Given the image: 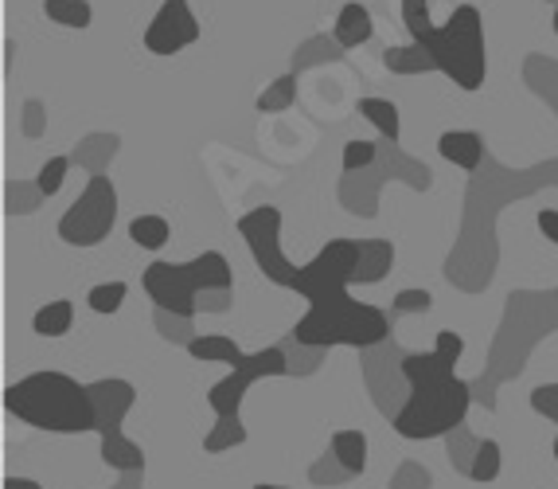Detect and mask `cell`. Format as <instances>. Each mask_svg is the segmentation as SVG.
Returning a JSON list of instances; mask_svg holds the SVG:
<instances>
[{
    "label": "cell",
    "mask_w": 558,
    "mask_h": 489,
    "mask_svg": "<svg viewBox=\"0 0 558 489\" xmlns=\"http://www.w3.org/2000/svg\"><path fill=\"white\" fill-rule=\"evenodd\" d=\"M227 298H231V290H207L204 298H199V310H207V313H223V310H227Z\"/></svg>",
    "instance_id": "f35d334b"
},
{
    "label": "cell",
    "mask_w": 558,
    "mask_h": 489,
    "mask_svg": "<svg viewBox=\"0 0 558 489\" xmlns=\"http://www.w3.org/2000/svg\"><path fill=\"white\" fill-rule=\"evenodd\" d=\"M438 153L449 160V165H457V169L476 172L484 160V138L473 130H449L438 138Z\"/></svg>",
    "instance_id": "4fadbf2b"
},
{
    "label": "cell",
    "mask_w": 558,
    "mask_h": 489,
    "mask_svg": "<svg viewBox=\"0 0 558 489\" xmlns=\"http://www.w3.org/2000/svg\"><path fill=\"white\" fill-rule=\"evenodd\" d=\"M375 142H363V138H352V142L344 145V172H360L367 169V165H375Z\"/></svg>",
    "instance_id": "4dcf8cb0"
},
{
    "label": "cell",
    "mask_w": 558,
    "mask_h": 489,
    "mask_svg": "<svg viewBox=\"0 0 558 489\" xmlns=\"http://www.w3.org/2000/svg\"><path fill=\"white\" fill-rule=\"evenodd\" d=\"M332 458L352 474L367 470V439H363V431H336L332 434Z\"/></svg>",
    "instance_id": "ac0fdd59"
},
{
    "label": "cell",
    "mask_w": 558,
    "mask_h": 489,
    "mask_svg": "<svg viewBox=\"0 0 558 489\" xmlns=\"http://www.w3.org/2000/svg\"><path fill=\"white\" fill-rule=\"evenodd\" d=\"M555 4H558V0H555Z\"/></svg>",
    "instance_id": "f6af8a7d"
},
{
    "label": "cell",
    "mask_w": 558,
    "mask_h": 489,
    "mask_svg": "<svg viewBox=\"0 0 558 489\" xmlns=\"http://www.w3.org/2000/svg\"><path fill=\"white\" fill-rule=\"evenodd\" d=\"M391 489H429V470L418 462H402L399 474L391 478Z\"/></svg>",
    "instance_id": "1f68e13d"
},
{
    "label": "cell",
    "mask_w": 558,
    "mask_h": 489,
    "mask_svg": "<svg viewBox=\"0 0 558 489\" xmlns=\"http://www.w3.org/2000/svg\"><path fill=\"white\" fill-rule=\"evenodd\" d=\"M434 56L441 75L453 79L461 91H481L488 59H484V20L473 4L453 9V16L422 44Z\"/></svg>",
    "instance_id": "277c9868"
},
{
    "label": "cell",
    "mask_w": 558,
    "mask_h": 489,
    "mask_svg": "<svg viewBox=\"0 0 558 489\" xmlns=\"http://www.w3.org/2000/svg\"><path fill=\"white\" fill-rule=\"evenodd\" d=\"M199 39V20L187 9V0H165L160 12L153 16V24L145 28V48L153 56H177L187 44Z\"/></svg>",
    "instance_id": "30bf717a"
},
{
    "label": "cell",
    "mask_w": 558,
    "mask_h": 489,
    "mask_svg": "<svg viewBox=\"0 0 558 489\" xmlns=\"http://www.w3.org/2000/svg\"><path fill=\"white\" fill-rule=\"evenodd\" d=\"M157 330L165 341H184L192 345V318H180V313H168V310H157Z\"/></svg>",
    "instance_id": "f546056e"
},
{
    "label": "cell",
    "mask_w": 558,
    "mask_h": 489,
    "mask_svg": "<svg viewBox=\"0 0 558 489\" xmlns=\"http://www.w3.org/2000/svg\"><path fill=\"white\" fill-rule=\"evenodd\" d=\"M71 321H75V306L66 298H56L47 301V306H39L36 318H32V330L39 337H63V333H71Z\"/></svg>",
    "instance_id": "e0dca14e"
},
{
    "label": "cell",
    "mask_w": 558,
    "mask_h": 489,
    "mask_svg": "<svg viewBox=\"0 0 558 489\" xmlns=\"http://www.w3.org/2000/svg\"><path fill=\"white\" fill-rule=\"evenodd\" d=\"M383 63L391 67L395 75H422V71H438L434 56L422 44H407V48H391L383 56Z\"/></svg>",
    "instance_id": "ffe728a7"
},
{
    "label": "cell",
    "mask_w": 558,
    "mask_h": 489,
    "mask_svg": "<svg viewBox=\"0 0 558 489\" xmlns=\"http://www.w3.org/2000/svg\"><path fill=\"white\" fill-rule=\"evenodd\" d=\"M434 306V294L429 290H399L395 294V310L399 313H429Z\"/></svg>",
    "instance_id": "e575fe53"
},
{
    "label": "cell",
    "mask_w": 558,
    "mask_h": 489,
    "mask_svg": "<svg viewBox=\"0 0 558 489\" xmlns=\"http://www.w3.org/2000/svg\"><path fill=\"white\" fill-rule=\"evenodd\" d=\"M242 442H246V427H242L239 415H219V424H215L204 439V451L223 454V451H231V446H242Z\"/></svg>",
    "instance_id": "7402d4cb"
},
{
    "label": "cell",
    "mask_w": 558,
    "mask_h": 489,
    "mask_svg": "<svg viewBox=\"0 0 558 489\" xmlns=\"http://www.w3.org/2000/svg\"><path fill=\"white\" fill-rule=\"evenodd\" d=\"M239 236L246 239L258 271L266 274L274 286H286V290L298 286L301 266H293L286 254H281V239H278L281 236V212L278 207L262 204V207H254V212H246V216L239 219Z\"/></svg>",
    "instance_id": "52a82bcc"
},
{
    "label": "cell",
    "mask_w": 558,
    "mask_h": 489,
    "mask_svg": "<svg viewBox=\"0 0 558 489\" xmlns=\"http://www.w3.org/2000/svg\"><path fill=\"white\" fill-rule=\"evenodd\" d=\"M254 489H286V486H254Z\"/></svg>",
    "instance_id": "b9f144b4"
},
{
    "label": "cell",
    "mask_w": 558,
    "mask_h": 489,
    "mask_svg": "<svg viewBox=\"0 0 558 489\" xmlns=\"http://www.w3.org/2000/svg\"><path fill=\"white\" fill-rule=\"evenodd\" d=\"M355 266H360V239H328L317 251V259L301 266L293 290H298L301 298H308V306H313V301H325L352 286Z\"/></svg>",
    "instance_id": "ba28073f"
},
{
    "label": "cell",
    "mask_w": 558,
    "mask_h": 489,
    "mask_svg": "<svg viewBox=\"0 0 558 489\" xmlns=\"http://www.w3.org/2000/svg\"><path fill=\"white\" fill-rule=\"evenodd\" d=\"M473 404V387L465 380H441L429 387H410V399L399 415H395V431L402 439H438V434L461 431Z\"/></svg>",
    "instance_id": "5b68a950"
},
{
    "label": "cell",
    "mask_w": 558,
    "mask_h": 489,
    "mask_svg": "<svg viewBox=\"0 0 558 489\" xmlns=\"http://www.w3.org/2000/svg\"><path fill=\"white\" fill-rule=\"evenodd\" d=\"M298 103V79L293 75H281L274 79L266 91L258 95V110L262 114H278V110H289V106Z\"/></svg>",
    "instance_id": "d4e9b609"
},
{
    "label": "cell",
    "mask_w": 558,
    "mask_h": 489,
    "mask_svg": "<svg viewBox=\"0 0 558 489\" xmlns=\"http://www.w3.org/2000/svg\"><path fill=\"white\" fill-rule=\"evenodd\" d=\"M44 12L47 20H56V24H63V28H90V4L86 0H44Z\"/></svg>",
    "instance_id": "603a6c76"
},
{
    "label": "cell",
    "mask_w": 558,
    "mask_h": 489,
    "mask_svg": "<svg viewBox=\"0 0 558 489\" xmlns=\"http://www.w3.org/2000/svg\"><path fill=\"white\" fill-rule=\"evenodd\" d=\"M168 219L165 216H137L130 224V239L137 247H145V251H160V247L168 243Z\"/></svg>",
    "instance_id": "cb8c5ba5"
},
{
    "label": "cell",
    "mask_w": 558,
    "mask_h": 489,
    "mask_svg": "<svg viewBox=\"0 0 558 489\" xmlns=\"http://www.w3.org/2000/svg\"><path fill=\"white\" fill-rule=\"evenodd\" d=\"M9 415L24 419L36 431L56 434H83L98 431V412H94L90 384H78L66 372H32L16 380L4 392Z\"/></svg>",
    "instance_id": "6da1fadb"
},
{
    "label": "cell",
    "mask_w": 558,
    "mask_h": 489,
    "mask_svg": "<svg viewBox=\"0 0 558 489\" xmlns=\"http://www.w3.org/2000/svg\"><path fill=\"white\" fill-rule=\"evenodd\" d=\"M555 36H558V4H555Z\"/></svg>",
    "instance_id": "7bdbcfd3"
},
{
    "label": "cell",
    "mask_w": 558,
    "mask_h": 489,
    "mask_svg": "<svg viewBox=\"0 0 558 489\" xmlns=\"http://www.w3.org/2000/svg\"><path fill=\"white\" fill-rule=\"evenodd\" d=\"M531 407H535L539 415H547V419H555V424H558V384L535 387V395H531Z\"/></svg>",
    "instance_id": "8d00e7d4"
},
{
    "label": "cell",
    "mask_w": 558,
    "mask_h": 489,
    "mask_svg": "<svg viewBox=\"0 0 558 489\" xmlns=\"http://www.w3.org/2000/svg\"><path fill=\"white\" fill-rule=\"evenodd\" d=\"M360 114L391 145L399 142V106H395V103H387V98H360Z\"/></svg>",
    "instance_id": "44dd1931"
},
{
    "label": "cell",
    "mask_w": 558,
    "mask_h": 489,
    "mask_svg": "<svg viewBox=\"0 0 558 489\" xmlns=\"http://www.w3.org/2000/svg\"><path fill=\"white\" fill-rule=\"evenodd\" d=\"M125 294H130V286L125 283H102L86 294V301H90L94 313H118L121 301H125Z\"/></svg>",
    "instance_id": "83f0119b"
},
{
    "label": "cell",
    "mask_w": 558,
    "mask_h": 489,
    "mask_svg": "<svg viewBox=\"0 0 558 489\" xmlns=\"http://www.w3.org/2000/svg\"><path fill=\"white\" fill-rule=\"evenodd\" d=\"M102 462L106 466H113V470H141L145 466V454H141V446L133 439H125L121 431H110L102 434Z\"/></svg>",
    "instance_id": "2e32d148"
},
{
    "label": "cell",
    "mask_w": 558,
    "mask_h": 489,
    "mask_svg": "<svg viewBox=\"0 0 558 489\" xmlns=\"http://www.w3.org/2000/svg\"><path fill=\"white\" fill-rule=\"evenodd\" d=\"M234 274L219 251H204L192 263H153L145 271V290L157 301V310L192 318L207 290H231Z\"/></svg>",
    "instance_id": "3957f363"
},
{
    "label": "cell",
    "mask_w": 558,
    "mask_h": 489,
    "mask_svg": "<svg viewBox=\"0 0 558 489\" xmlns=\"http://www.w3.org/2000/svg\"><path fill=\"white\" fill-rule=\"evenodd\" d=\"M24 133H28V138H39V133H44V106H39L36 98L24 106Z\"/></svg>",
    "instance_id": "74e56055"
},
{
    "label": "cell",
    "mask_w": 558,
    "mask_h": 489,
    "mask_svg": "<svg viewBox=\"0 0 558 489\" xmlns=\"http://www.w3.org/2000/svg\"><path fill=\"white\" fill-rule=\"evenodd\" d=\"M555 458H558V439H555Z\"/></svg>",
    "instance_id": "ee69618b"
},
{
    "label": "cell",
    "mask_w": 558,
    "mask_h": 489,
    "mask_svg": "<svg viewBox=\"0 0 558 489\" xmlns=\"http://www.w3.org/2000/svg\"><path fill=\"white\" fill-rule=\"evenodd\" d=\"M476 446H481V439H469L465 431H453V439H449V454H453V462H457V466H461L465 474H469V466H473Z\"/></svg>",
    "instance_id": "d590c367"
},
{
    "label": "cell",
    "mask_w": 558,
    "mask_h": 489,
    "mask_svg": "<svg viewBox=\"0 0 558 489\" xmlns=\"http://www.w3.org/2000/svg\"><path fill=\"white\" fill-rule=\"evenodd\" d=\"M90 399L94 412H98V431L110 434L118 431L125 412L133 407V384H125V380H98V384H90Z\"/></svg>",
    "instance_id": "7c38bea8"
},
{
    "label": "cell",
    "mask_w": 558,
    "mask_h": 489,
    "mask_svg": "<svg viewBox=\"0 0 558 489\" xmlns=\"http://www.w3.org/2000/svg\"><path fill=\"white\" fill-rule=\"evenodd\" d=\"M539 231L558 247V212H555V207H543V212H539Z\"/></svg>",
    "instance_id": "ab89813d"
},
{
    "label": "cell",
    "mask_w": 558,
    "mask_h": 489,
    "mask_svg": "<svg viewBox=\"0 0 558 489\" xmlns=\"http://www.w3.org/2000/svg\"><path fill=\"white\" fill-rule=\"evenodd\" d=\"M66 172H71V157H51V160L44 165V169H39L36 189L44 192V196H56V192L63 189Z\"/></svg>",
    "instance_id": "f1b7e54d"
},
{
    "label": "cell",
    "mask_w": 558,
    "mask_h": 489,
    "mask_svg": "<svg viewBox=\"0 0 558 489\" xmlns=\"http://www.w3.org/2000/svg\"><path fill=\"white\" fill-rule=\"evenodd\" d=\"M113 219H118V192H113L110 177H90L83 196L66 207L59 219V239L71 247H98L110 236Z\"/></svg>",
    "instance_id": "8992f818"
},
{
    "label": "cell",
    "mask_w": 558,
    "mask_h": 489,
    "mask_svg": "<svg viewBox=\"0 0 558 489\" xmlns=\"http://www.w3.org/2000/svg\"><path fill=\"white\" fill-rule=\"evenodd\" d=\"M372 32H375V24H372V12L363 9L360 0H352V4H344L340 9V16H336V44L340 48H360V44H367L372 39Z\"/></svg>",
    "instance_id": "9a60e30c"
},
{
    "label": "cell",
    "mask_w": 558,
    "mask_h": 489,
    "mask_svg": "<svg viewBox=\"0 0 558 489\" xmlns=\"http://www.w3.org/2000/svg\"><path fill=\"white\" fill-rule=\"evenodd\" d=\"M395 266V247L387 239H360V266H355L352 283L375 286L387 278V271Z\"/></svg>",
    "instance_id": "5bb4252c"
},
{
    "label": "cell",
    "mask_w": 558,
    "mask_h": 489,
    "mask_svg": "<svg viewBox=\"0 0 558 489\" xmlns=\"http://www.w3.org/2000/svg\"><path fill=\"white\" fill-rule=\"evenodd\" d=\"M187 353L196 360H219V365H239L246 353H242L239 345H234L231 337H223V333H207V337H196L192 345H187Z\"/></svg>",
    "instance_id": "d6986e66"
},
{
    "label": "cell",
    "mask_w": 558,
    "mask_h": 489,
    "mask_svg": "<svg viewBox=\"0 0 558 489\" xmlns=\"http://www.w3.org/2000/svg\"><path fill=\"white\" fill-rule=\"evenodd\" d=\"M387 333H391V318L383 310H375V306H367V301H355L344 290L325 301H313L289 337L308 348H332V345L372 348L383 345Z\"/></svg>",
    "instance_id": "7a4b0ae2"
},
{
    "label": "cell",
    "mask_w": 558,
    "mask_h": 489,
    "mask_svg": "<svg viewBox=\"0 0 558 489\" xmlns=\"http://www.w3.org/2000/svg\"><path fill=\"white\" fill-rule=\"evenodd\" d=\"M262 377H289V357H286V348L281 345L258 348V353H251V357H242L239 365L231 368V377H223L211 387L207 404L215 407V415H239L246 387Z\"/></svg>",
    "instance_id": "9c48e42d"
},
{
    "label": "cell",
    "mask_w": 558,
    "mask_h": 489,
    "mask_svg": "<svg viewBox=\"0 0 558 489\" xmlns=\"http://www.w3.org/2000/svg\"><path fill=\"white\" fill-rule=\"evenodd\" d=\"M402 20H407V32H410L414 44H426V39L438 32V24H434V16H429L426 0H402Z\"/></svg>",
    "instance_id": "484cf974"
},
{
    "label": "cell",
    "mask_w": 558,
    "mask_h": 489,
    "mask_svg": "<svg viewBox=\"0 0 558 489\" xmlns=\"http://www.w3.org/2000/svg\"><path fill=\"white\" fill-rule=\"evenodd\" d=\"M469 478L473 481H496L500 478V442L496 439H481L473 454V466H469Z\"/></svg>",
    "instance_id": "4316f807"
},
{
    "label": "cell",
    "mask_w": 558,
    "mask_h": 489,
    "mask_svg": "<svg viewBox=\"0 0 558 489\" xmlns=\"http://www.w3.org/2000/svg\"><path fill=\"white\" fill-rule=\"evenodd\" d=\"M465 353V341L461 333L453 330H441L438 333V345L429 348V353H407L402 357V377H407L410 387H429V384H441V380L453 377L457 360Z\"/></svg>",
    "instance_id": "8fae6325"
},
{
    "label": "cell",
    "mask_w": 558,
    "mask_h": 489,
    "mask_svg": "<svg viewBox=\"0 0 558 489\" xmlns=\"http://www.w3.org/2000/svg\"><path fill=\"white\" fill-rule=\"evenodd\" d=\"M44 200V192L36 189V184H9V212H20V216H28V212H36V204Z\"/></svg>",
    "instance_id": "d6a6232c"
},
{
    "label": "cell",
    "mask_w": 558,
    "mask_h": 489,
    "mask_svg": "<svg viewBox=\"0 0 558 489\" xmlns=\"http://www.w3.org/2000/svg\"><path fill=\"white\" fill-rule=\"evenodd\" d=\"M308 478L317 481V486H340V481H348V478H355L352 470H344V466H340V462L336 458H320L317 466H313V470H308Z\"/></svg>",
    "instance_id": "836d02e7"
},
{
    "label": "cell",
    "mask_w": 558,
    "mask_h": 489,
    "mask_svg": "<svg viewBox=\"0 0 558 489\" xmlns=\"http://www.w3.org/2000/svg\"><path fill=\"white\" fill-rule=\"evenodd\" d=\"M4 489H44V486L32 478H4Z\"/></svg>",
    "instance_id": "60d3db41"
}]
</instances>
